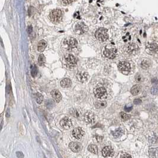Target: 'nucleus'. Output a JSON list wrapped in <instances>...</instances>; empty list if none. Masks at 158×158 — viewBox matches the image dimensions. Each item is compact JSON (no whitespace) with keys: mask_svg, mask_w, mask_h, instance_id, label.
<instances>
[{"mask_svg":"<svg viewBox=\"0 0 158 158\" xmlns=\"http://www.w3.org/2000/svg\"><path fill=\"white\" fill-rule=\"evenodd\" d=\"M47 42L46 41H45V40H41V41H40L38 43V46H37V50H38V51L42 52L45 51L46 46H47Z\"/></svg>","mask_w":158,"mask_h":158,"instance_id":"18","label":"nucleus"},{"mask_svg":"<svg viewBox=\"0 0 158 158\" xmlns=\"http://www.w3.org/2000/svg\"><path fill=\"white\" fill-rule=\"evenodd\" d=\"M133 109V107L132 106H130V107H128V106H126L124 107V110L126 111V112H130L131 111V109Z\"/></svg>","mask_w":158,"mask_h":158,"instance_id":"38","label":"nucleus"},{"mask_svg":"<svg viewBox=\"0 0 158 158\" xmlns=\"http://www.w3.org/2000/svg\"><path fill=\"white\" fill-rule=\"evenodd\" d=\"M135 80L137 82L139 83V82H142L143 81V77L141 74H137V75L135 76Z\"/></svg>","mask_w":158,"mask_h":158,"instance_id":"32","label":"nucleus"},{"mask_svg":"<svg viewBox=\"0 0 158 158\" xmlns=\"http://www.w3.org/2000/svg\"><path fill=\"white\" fill-rule=\"evenodd\" d=\"M31 75L33 77H36L37 74V69L36 68V67L35 66H33L31 67Z\"/></svg>","mask_w":158,"mask_h":158,"instance_id":"30","label":"nucleus"},{"mask_svg":"<svg viewBox=\"0 0 158 158\" xmlns=\"http://www.w3.org/2000/svg\"><path fill=\"white\" fill-rule=\"evenodd\" d=\"M107 102L105 101H104V100H97L95 103V106L97 109L105 108L107 106Z\"/></svg>","mask_w":158,"mask_h":158,"instance_id":"24","label":"nucleus"},{"mask_svg":"<svg viewBox=\"0 0 158 158\" xmlns=\"http://www.w3.org/2000/svg\"><path fill=\"white\" fill-rule=\"evenodd\" d=\"M75 30L78 34H84L88 32V27L84 23H79L75 25Z\"/></svg>","mask_w":158,"mask_h":158,"instance_id":"8","label":"nucleus"},{"mask_svg":"<svg viewBox=\"0 0 158 158\" xmlns=\"http://www.w3.org/2000/svg\"><path fill=\"white\" fill-rule=\"evenodd\" d=\"M95 37L98 41L104 42L108 38L107 30L104 28H100L98 29L95 32Z\"/></svg>","mask_w":158,"mask_h":158,"instance_id":"6","label":"nucleus"},{"mask_svg":"<svg viewBox=\"0 0 158 158\" xmlns=\"http://www.w3.org/2000/svg\"><path fill=\"white\" fill-rule=\"evenodd\" d=\"M95 115L92 112H87L84 115V120L87 123L93 124L95 122Z\"/></svg>","mask_w":158,"mask_h":158,"instance_id":"15","label":"nucleus"},{"mask_svg":"<svg viewBox=\"0 0 158 158\" xmlns=\"http://www.w3.org/2000/svg\"><path fill=\"white\" fill-rule=\"evenodd\" d=\"M142 90V87L139 84H136L131 87L130 92L133 95H137L140 93Z\"/></svg>","mask_w":158,"mask_h":158,"instance_id":"19","label":"nucleus"},{"mask_svg":"<svg viewBox=\"0 0 158 158\" xmlns=\"http://www.w3.org/2000/svg\"><path fill=\"white\" fill-rule=\"evenodd\" d=\"M63 45L68 50H72L78 45V41L75 38L72 37H66L63 42Z\"/></svg>","mask_w":158,"mask_h":158,"instance_id":"4","label":"nucleus"},{"mask_svg":"<svg viewBox=\"0 0 158 158\" xmlns=\"http://www.w3.org/2000/svg\"><path fill=\"white\" fill-rule=\"evenodd\" d=\"M123 134L124 131L121 128H119V129H117L114 131H111V134L114 138H119V137H121Z\"/></svg>","mask_w":158,"mask_h":158,"instance_id":"21","label":"nucleus"},{"mask_svg":"<svg viewBox=\"0 0 158 158\" xmlns=\"http://www.w3.org/2000/svg\"><path fill=\"white\" fill-rule=\"evenodd\" d=\"M77 62H78V59L73 55H67L65 58V62L66 66L70 69L73 68L77 66Z\"/></svg>","mask_w":158,"mask_h":158,"instance_id":"3","label":"nucleus"},{"mask_svg":"<svg viewBox=\"0 0 158 158\" xmlns=\"http://www.w3.org/2000/svg\"><path fill=\"white\" fill-rule=\"evenodd\" d=\"M77 77L79 82L81 83H85L89 79V74L87 72L85 71L79 72L77 74Z\"/></svg>","mask_w":158,"mask_h":158,"instance_id":"14","label":"nucleus"},{"mask_svg":"<svg viewBox=\"0 0 158 158\" xmlns=\"http://www.w3.org/2000/svg\"><path fill=\"white\" fill-rule=\"evenodd\" d=\"M133 102L135 105H140V104H142V100L139 99H136L134 100Z\"/></svg>","mask_w":158,"mask_h":158,"instance_id":"37","label":"nucleus"},{"mask_svg":"<svg viewBox=\"0 0 158 158\" xmlns=\"http://www.w3.org/2000/svg\"><path fill=\"white\" fill-rule=\"evenodd\" d=\"M150 92L152 95H158V86H153L151 88Z\"/></svg>","mask_w":158,"mask_h":158,"instance_id":"31","label":"nucleus"},{"mask_svg":"<svg viewBox=\"0 0 158 158\" xmlns=\"http://www.w3.org/2000/svg\"><path fill=\"white\" fill-rule=\"evenodd\" d=\"M61 127L65 130H68L72 126V122L69 118L64 117L60 122Z\"/></svg>","mask_w":158,"mask_h":158,"instance_id":"10","label":"nucleus"},{"mask_svg":"<svg viewBox=\"0 0 158 158\" xmlns=\"http://www.w3.org/2000/svg\"><path fill=\"white\" fill-rule=\"evenodd\" d=\"M104 55L105 57L109 59H114L117 54V50L113 46L108 45L104 50Z\"/></svg>","mask_w":158,"mask_h":158,"instance_id":"5","label":"nucleus"},{"mask_svg":"<svg viewBox=\"0 0 158 158\" xmlns=\"http://www.w3.org/2000/svg\"><path fill=\"white\" fill-rule=\"evenodd\" d=\"M88 151H89V152H91L92 153L95 154H98V146L95 145H89V146H88Z\"/></svg>","mask_w":158,"mask_h":158,"instance_id":"25","label":"nucleus"},{"mask_svg":"<svg viewBox=\"0 0 158 158\" xmlns=\"http://www.w3.org/2000/svg\"><path fill=\"white\" fill-rule=\"evenodd\" d=\"M155 80H156V79H153V80H152V83H158V80H156L155 81Z\"/></svg>","mask_w":158,"mask_h":158,"instance_id":"39","label":"nucleus"},{"mask_svg":"<svg viewBox=\"0 0 158 158\" xmlns=\"http://www.w3.org/2000/svg\"><path fill=\"white\" fill-rule=\"evenodd\" d=\"M45 61H46V59H45V56H44V55L43 54L40 55L39 57L38 58L39 65L40 66H44V64H45Z\"/></svg>","mask_w":158,"mask_h":158,"instance_id":"28","label":"nucleus"},{"mask_svg":"<svg viewBox=\"0 0 158 158\" xmlns=\"http://www.w3.org/2000/svg\"><path fill=\"white\" fill-rule=\"evenodd\" d=\"M74 0H62L63 3L65 4H70L72 3H73Z\"/></svg>","mask_w":158,"mask_h":158,"instance_id":"36","label":"nucleus"},{"mask_svg":"<svg viewBox=\"0 0 158 158\" xmlns=\"http://www.w3.org/2000/svg\"><path fill=\"white\" fill-rule=\"evenodd\" d=\"M150 158H158V148H150L149 150Z\"/></svg>","mask_w":158,"mask_h":158,"instance_id":"22","label":"nucleus"},{"mask_svg":"<svg viewBox=\"0 0 158 158\" xmlns=\"http://www.w3.org/2000/svg\"><path fill=\"white\" fill-rule=\"evenodd\" d=\"M71 85L72 81L68 78L63 79L61 82V86L63 88H69L71 86Z\"/></svg>","mask_w":158,"mask_h":158,"instance_id":"20","label":"nucleus"},{"mask_svg":"<svg viewBox=\"0 0 158 158\" xmlns=\"http://www.w3.org/2000/svg\"><path fill=\"white\" fill-rule=\"evenodd\" d=\"M102 154L105 158H110L113 156L114 154V151L111 146H105L102 150Z\"/></svg>","mask_w":158,"mask_h":158,"instance_id":"12","label":"nucleus"},{"mask_svg":"<svg viewBox=\"0 0 158 158\" xmlns=\"http://www.w3.org/2000/svg\"><path fill=\"white\" fill-rule=\"evenodd\" d=\"M69 148L71 149L72 151H73L75 153H77L81 150L82 149V145L79 143L77 142H71L69 145Z\"/></svg>","mask_w":158,"mask_h":158,"instance_id":"16","label":"nucleus"},{"mask_svg":"<svg viewBox=\"0 0 158 158\" xmlns=\"http://www.w3.org/2000/svg\"><path fill=\"white\" fill-rule=\"evenodd\" d=\"M84 134H85V132L82 130V129L80 127H77L73 129V131H72V135L76 139H81Z\"/></svg>","mask_w":158,"mask_h":158,"instance_id":"13","label":"nucleus"},{"mask_svg":"<svg viewBox=\"0 0 158 158\" xmlns=\"http://www.w3.org/2000/svg\"><path fill=\"white\" fill-rule=\"evenodd\" d=\"M70 115H71L72 116H73L74 118H77L80 117L81 114V113L79 112V110L76 109H72L71 111H70Z\"/></svg>","mask_w":158,"mask_h":158,"instance_id":"27","label":"nucleus"},{"mask_svg":"<svg viewBox=\"0 0 158 158\" xmlns=\"http://www.w3.org/2000/svg\"><path fill=\"white\" fill-rule=\"evenodd\" d=\"M120 158H131V156L128 153H124L121 156Z\"/></svg>","mask_w":158,"mask_h":158,"instance_id":"34","label":"nucleus"},{"mask_svg":"<svg viewBox=\"0 0 158 158\" xmlns=\"http://www.w3.org/2000/svg\"><path fill=\"white\" fill-rule=\"evenodd\" d=\"M118 68L121 73L125 75H127L131 71L130 64L127 61H122L120 62L118 65Z\"/></svg>","mask_w":158,"mask_h":158,"instance_id":"2","label":"nucleus"},{"mask_svg":"<svg viewBox=\"0 0 158 158\" xmlns=\"http://www.w3.org/2000/svg\"><path fill=\"white\" fill-rule=\"evenodd\" d=\"M120 117L124 121H126V120H128L130 118V115H128V114H126L124 112H121L120 113Z\"/></svg>","mask_w":158,"mask_h":158,"instance_id":"29","label":"nucleus"},{"mask_svg":"<svg viewBox=\"0 0 158 158\" xmlns=\"http://www.w3.org/2000/svg\"><path fill=\"white\" fill-rule=\"evenodd\" d=\"M63 17V12L60 9H54L52 10L49 14L50 20L53 23H59L61 22Z\"/></svg>","mask_w":158,"mask_h":158,"instance_id":"1","label":"nucleus"},{"mask_svg":"<svg viewBox=\"0 0 158 158\" xmlns=\"http://www.w3.org/2000/svg\"><path fill=\"white\" fill-rule=\"evenodd\" d=\"M94 95L99 99H104L107 97V91L104 87H98L94 90Z\"/></svg>","mask_w":158,"mask_h":158,"instance_id":"7","label":"nucleus"},{"mask_svg":"<svg viewBox=\"0 0 158 158\" xmlns=\"http://www.w3.org/2000/svg\"><path fill=\"white\" fill-rule=\"evenodd\" d=\"M141 67L143 69H147L148 68H149V67L150 66V61L149 59H146V58H144L143 60L142 61L140 64Z\"/></svg>","mask_w":158,"mask_h":158,"instance_id":"23","label":"nucleus"},{"mask_svg":"<svg viewBox=\"0 0 158 158\" xmlns=\"http://www.w3.org/2000/svg\"><path fill=\"white\" fill-rule=\"evenodd\" d=\"M94 138H95L94 140H95L96 142H98V143H101V142L103 141V136H98V135H95V136H94Z\"/></svg>","mask_w":158,"mask_h":158,"instance_id":"33","label":"nucleus"},{"mask_svg":"<svg viewBox=\"0 0 158 158\" xmlns=\"http://www.w3.org/2000/svg\"><path fill=\"white\" fill-rule=\"evenodd\" d=\"M34 96H35V99L36 102L39 104H42L43 100V96L42 94L40 93H36Z\"/></svg>","mask_w":158,"mask_h":158,"instance_id":"26","label":"nucleus"},{"mask_svg":"<svg viewBox=\"0 0 158 158\" xmlns=\"http://www.w3.org/2000/svg\"><path fill=\"white\" fill-rule=\"evenodd\" d=\"M51 95L57 102H59L62 99V95H61V92L57 89H54V90H52Z\"/></svg>","mask_w":158,"mask_h":158,"instance_id":"17","label":"nucleus"},{"mask_svg":"<svg viewBox=\"0 0 158 158\" xmlns=\"http://www.w3.org/2000/svg\"><path fill=\"white\" fill-rule=\"evenodd\" d=\"M139 51L138 46L134 43H129L126 47V51L130 55H136Z\"/></svg>","mask_w":158,"mask_h":158,"instance_id":"9","label":"nucleus"},{"mask_svg":"<svg viewBox=\"0 0 158 158\" xmlns=\"http://www.w3.org/2000/svg\"><path fill=\"white\" fill-rule=\"evenodd\" d=\"M146 51L150 54H154L158 51V45L155 43H149L146 45Z\"/></svg>","mask_w":158,"mask_h":158,"instance_id":"11","label":"nucleus"},{"mask_svg":"<svg viewBox=\"0 0 158 158\" xmlns=\"http://www.w3.org/2000/svg\"><path fill=\"white\" fill-rule=\"evenodd\" d=\"M16 155L18 158H24V154L21 152H17L16 153Z\"/></svg>","mask_w":158,"mask_h":158,"instance_id":"35","label":"nucleus"}]
</instances>
